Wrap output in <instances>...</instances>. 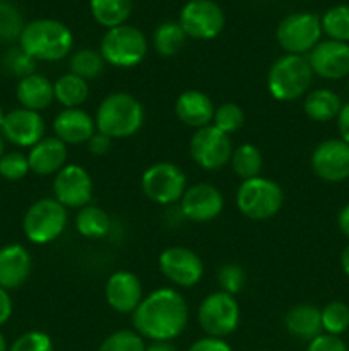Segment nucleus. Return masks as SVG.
Wrapping results in <instances>:
<instances>
[{
  "instance_id": "41",
  "label": "nucleus",
  "mask_w": 349,
  "mask_h": 351,
  "mask_svg": "<svg viewBox=\"0 0 349 351\" xmlns=\"http://www.w3.org/2000/svg\"><path fill=\"white\" fill-rule=\"evenodd\" d=\"M9 351H55V346L47 332L27 331L9 346Z\"/></svg>"
},
{
  "instance_id": "50",
  "label": "nucleus",
  "mask_w": 349,
  "mask_h": 351,
  "mask_svg": "<svg viewBox=\"0 0 349 351\" xmlns=\"http://www.w3.org/2000/svg\"><path fill=\"white\" fill-rule=\"evenodd\" d=\"M0 351H9V345H7V339L2 332H0Z\"/></svg>"
},
{
  "instance_id": "44",
  "label": "nucleus",
  "mask_w": 349,
  "mask_h": 351,
  "mask_svg": "<svg viewBox=\"0 0 349 351\" xmlns=\"http://www.w3.org/2000/svg\"><path fill=\"white\" fill-rule=\"evenodd\" d=\"M112 143L113 141L109 139V137H106L105 134L96 130V134L86 143V146H88L89 153L94 154V156H105V154H108L109 149H112Z\"/></svg>"
},
{
  "instance_id": "11",
  "label": "nucleus",
  "mask_w": 349,
  "mask_h": 351,
  "mask_svg": "<svg viewBox=\"0 0 349 351\" xmlns=\"http://www.w3.org/2000/svg\"><path fill=\"white\" fill-rule=\"evenodd\" d=\"M178 24L187 38L198 41L214 40L224 29L226 17L214 0H188L180 10Z\"/></svg>"
},
{
  "instance_id": "54",
  "label": "nucleus",
  "mask_w": 349,
  "mask_h": 351,
  "mask_svg": "<svg viewBox=\"0 0 349 351\" xmlns=\"http://www.w3.org/2000/svg\"><path fill=\"white\" fill-rule=\"evenodd\" d=\"M348 89H349V77H348Z\"/></svg>"
},
{
  "instance_id": "27",
  "label": "nucleus",
  "mask_w": 349,
  "mask_h": 351,
  "mask_svg": "<svg viewBox=\"0 0 349 351\" xmlns=\"http://www.w3.org/2000/svg\"><path fill=\"white\" fill-rule=\"evenodd\" d=\"M89 9L99 26L112 29L127 24L133 10V0H89Z\"/></svg>"
},
{
  "instance_id": "25",
  "label": "nucleus",
  "mask_w": 349,
  "mask_h": 351,
  "mask_svg": "<svg viewBox=\"0 0 349 351\" xmlns=\"http://www.w3.org/2000/svg\"><path fill=\"white\" fill-rule=\"evenodd\" d=\"M284 326L293 338L307 343L324 332L322 331L320 308L310 304H300L291 307L284 315Z\"/></svg>"
},
{
  "instance_id": "26",
  "label": "nucleus",
  "mask_w": 349,
  "mask_h": 351,
  "mask_svg": "<svg viewBox=\"0 0 349 351\" xmlns=\"http://www.w3.org/2000/svg\"><path fill=\"white\" fill-rule=\"evenodd\" d=\"M342 108V101L335 91L328 88H318L308 91L303 101V112L310 120L327 123L337 119Z\"/></svg>"
},
{
  "instance_id": "23",
  "label": "nucleus",
  "mask_w": 349,
  "mask_h": 351,
  "mask_svg": "<svg viewBox=\"0 0 349 351\" xmlns=\"http://www.w3.org/2000/svg\"><path fill=\"white\" fill-rule=\"evenodd\" d=\"M216 106L212 99L198 89H187L174 101V115L183 125L192 129L212 125Z\"/></svg>"
},
{
  "instance_id": "29",
  "label": "nucleus",
  "mask_w": 349,
  "mask_h": 351,
  "mask_svg": "<svg viewBox=\"0 0 349 351\" xmlns=\"http://www.w3.org/2000/svg\"><path fill=\"white\" fill-rule=\"evenodd\" d=\"M75 228H77L79 235L89 240H99L105 239L112 230V219H109L108 213L103 208L94 204H88L82 209H79L77 216H75Z\"/></svg>"
},
{
  "instance_id": "14",
  "label": "nucleus",
  "mask_w": 349,
  "mask_h": 351,
  "mask_svg": "<svg viewBox=\"0 0 349 351\" xmlns=\"http://www.w3.org/2000/svg\"><path fill=\"white\" fill-rule=\"evenodd\" d=\"M92 178L84 167L67 163L53 177V199L65 209H82L92 201Z\"/></svg>"
},
{
  "instance_id": "22",
  "label": "nucleus",
  "mask_w": 349,
  "mask_h": 351,
  "mask_svg": "<svg viewBox=\"0 0 349 351\" xmlns=\"http://www.w3.org/2000/svg\"><path fill=\"white\" fill-rule=\"evenodd\" d=\"M67 144H64L55 136H44L40 143H36L27 151L29 170L38 177L57 175L67 165Z\"/></svg>"
},
{
  "instance_id": "39",
  "label": "nucleus",
  "mask_w": 349,
  "mask_h": 351,
  "mask_svg": "<svg viewBox=\"0 0 349 351\" xmlns=\"http://www.w3.org/2000/svg\"><path fill=\"white\" fill-rule=\"evenodd\" d=\"M29 161L27 154L21 151H10L5 153L0 160V177L9 182H19L29 173Z\"/></svg>"
},
{
  "instance_id": "37",
  "label": "nucleus",
  "mask_w": 349,
  "mask_h": 351,
  "mask_svg": "<svg viewBox=\"0 0 349 351\" xmlns=\"http://www.w3.org/2000/svg\"><path fill=\"white\" fill-rule=\"evenodd\" d=\"M212 125L221 130L222 134H226V136H231V134L238 132L245 125V112H243L238 103H222L216 108Z\"/></svg>"
},
{
  "instance_id": "34",
  "label": "nucleus",
  "mask_w": 349,
  "mask_h": 351,
  "mask_svg": "<svg viewBox=\"0 0 349 351\" xmlns=\"http://www.w3.org/2000/svg\"><path fill=\"white\" fill-rule=\"evenodd\" d=\"M322 331L331 336H341L349 329V305L341 300H332L320 308Z\"/></svg>"
},
{
  "instance_id": "30",
  "label": "nucleus",
  "mask_w": 349,
  "mask_h": 351,
  "mask_svg": "<svg viewBox=\"0 0 349 351\" xmlns=\"http://www.w3.org/2000/svg\"><path fill=\"white\" fill-rule=\"evenodd\" d=\"M229 165H231L236 177L243 182L260 177V171H262L263 167V158L255 144L243 143L233 149Z\"/></svg>"
},
{
  "instance_id": "31",
  "label": "nucleus",
  "mask_w": 349,
  "mask_h": 351,
  "mask_svg": "<svg viewBox=\"0 0 349 351\" xmlns=\"http://www.w3.org/2000/svg\"><path fill=\"white\" fill-rule=\"evenodd\" d=\"M187 41V34L181 29L178 21H164L159 26L154 29L153 34V45L154 50L161 55V57H174L180 53L181 48L185 47Z\"/></svg>"
},
{
  "instance_id": "51",
  "label": "nucleus",
  "mask_w": 349,
  "mask_h": 351,
  "mask_svg": "<svg viewBox=\"0 0 349 351\" xmlns=\"http://www.w3.org/2000/svg\"><path fill=\"white\" fill-rule=\"evenodd\" d=\"M3 154H5V139H3L2 134H0V160H2Z\"/></svg>"
},
{
  "instance_id": "53",
  "label": "nucleus",
  "mask_w": 349,
  "mask_h": 351,
  "mask_svg": "<svg viewBox=\"0 0 349 351\" xmlns=\"http://www.w3.org/2000/svg\"><path fill=\"white\" fill-rule=\"evenodd\" d=\"M0 2H9V0H0Z\"/></svg>"
},
{
  "instance_id": "13",
  "label": "nucleus",
  "mask_w": 349,
  "mask_h": 351,
  "mask_svg": "<svg viewBox=\"0 0 349 351\" xmlns=\"http://www.w3.org/2000/svg\"><path fill=\"white\" fill-rule=\"evenodd\" d=\"M157 266L171 285L180 288H194L204 278V263L187 247L173 245L164 249L159 254Z\"/></svg>"
},
{
  "instance_id": "19",
  "label": "nucleus",
  "mask_w": 349,
  "mask_h": 351,
  "mask_svg": "<svg viewBox=\"0 0 349 351\" xmlns=\"http://www.w3.org/2000/svg\"><path fill=\"white\" fill-rule=\"evenodd\" d=\"M105 298L112 311L118 314H133L144 298L142 283L132 271L118 269L106 280Z\"/></svg>"
},
{
  "instance_id": "2",
  "label": "nucleus",
  "mask_w": 349,
  "mask_h": 351,
  "mask_svg": "<svg viewBox=\"0 0 349 351\" xmlns=\"http://www.w3.org/2000/svg\"><path fill=\"white\" fill-rule=\"evenodd\" d=\"M146 110L142 103L127 91L109 93L96 108V130L112 141L129 139L144 125Z\"/></svg>"
},
{
  "instance_id": "55",
  "label": "nucleus",
  "mask_w": 349,
  "mask_h": 351,
  "mask_svg": "<svg viewBox=\"0 0 349 351\" xmlns=\"http://www.w3.org/2000/svg\"><path fill=\"white\" fill-rule=\"evenodd\" d=\"M70 2H75V0H70Z\"/></svg>"
},
{
  "instance_id": "9",
  "label": "nucleus",
  "mask_w": 349,
  "mask_h": 351,
  "mask_svg": "<svg viewBox=\"0 0 349 351\" xmlns=\"http://www.w3.org/2000/svg\"><path fill=\"white\" fill-rule=\"evenodd\" d=\"M322 34L324 31L317 14L294 12L277 24L276 40L286 53L307 57L320 43Z\"/></svg>"
},
{
  "instance_id": "15",
  "label": "nucleus",
  "mask_w": 349,
  "mask_h": 351,
  "mask_svg": "<svg viewBox=\"0 0 349 351\" xmlns=\"http://www.w3.org/2000/svg\"><path fill=\"white\" fill-rule=\"evenodd\" d=\"M310 167L320 180L341 184L349 178V144L342 139H325L315 146Z\"/></svg>"
},
{
  "instance_id": "36",
  "label": "nucleus",
  "mask_w": 349,
  "mask_h": 351,
  "mask_svg": "<svg viewBox=\"0 0 349 351\" xmlns=\"http://www.w3.org/2000/svg\"><path fill=\"white\" fill-rule=\"evenodd\" d=\"M24 17L21 10L10 2H0V41L2 43H19V38L23 34Z\"/></svg>"
},
{
  "instance_id": "46",
  "label": "nucleus",
  "mask_w": 349,
  "mask_h": 351,
  "mask_svg": "<svg viewBox=\"0 0 349 351\" xmlns=\"http://www.w3.org/2000/svg\"><path fill=\"white\" fill-rule=\"evenodd\" d=\"M335 122H337L339 139H342L344 143L349 144V103H342V108L341 112H339Z\"/></svg>"
},
{
  "instance_id": "21",
  "label": "nucleus",
  "mask_w": 349,
  "mask_h": 351,
  "mask_svg": "<svg viewBox=\"0 0 349 351\" xmlns=\"http://www.w3.org/2000/svg\"><path fill=\"white\" fill-rule=\"evenodd\" d=\"M33 271L29 250L21 243H7L0 249V288L7 291L23 287Z\"/></svg>"
},
{
  "instance_id": "17",
  "label": "nucleus",
  "mask_w": 349,
  "mask_h": 351,
  "mask_svg": "<svg viewBox=\"0 0 349 351\" xmlns=\"http://www.w3.org/2000/svg\"><path fill=\"white\" fill-rule=\"evenodd\" d=\"M44 132H47V125L41 113L21 108V106L5 113L2 129H0L5 143L23 147V149H29L34 144L40 143L44 137Z\"/></svg>"
},
{
  "instance_id": "33",
  "label": "nucleus",
  "mask_w": 349,
  "mask_h": 351,
  "mask_svg": "<svg viewBox=\"0 0 349 351\" xmlns=\"http://www.w3.org/2000/svg\"><path fill=\"white\" fill-rule=\"evenodd\" d=\"M322 31L328 40L349 43V5L339 3L325 10L320 17Z\"/></svg>"
},
{
  "instance_id": "8",
  "label": "nucleus",
  "mask_w": 349,
  "mask_h": 351,
  "mask_svg": "<svg viewBox=\"0 0 349 351\" xmlns=\"http://www.w3.org/2000/svg\"><path fill=\"white\" fill-rule=\"evenodd\" d=\"M140 189L151 202L170 206L180 202L188 189L185 171L171 161H157L147 167L140 177Z\"/></svg>"
},
{
  "instance_id": "5",
  "label": "nucleus",
  "mask_w": 349,
  "mask_h": 351,
  "mask_svg": "<svg viewBox=\"0 0 349 351\" xmlns=\"http://www.w3.org/2000/svg\"><path fill=\"white\" fill-rule=\"evenodd\" d=\"M235 202L245 218L252 221H267L283 208L284 192L277 182L260 175L240 184Z\"/></svg>"
},
{
  "instance_id": "52",
  "label": "nucleus",
  "mask_w": 349,
  "mask_h": 351,
  "mask_svg": "<svg viewBox=\"0 0 349 351\" xmlns=\"http://www.w3.org/2000/svg\"><path fill=\"white\" fill-rule=\"evenodd\" d=\"M5 113L7 112H3V108L0 106V129H2V123H3V119H5Z\"/></svg>"
},
{
  "instance_id": "12",
  "label": "nucleus",
  "mask_w": 349,
  "mask_h": 351,
  "mask_svg": "<svg viewBox=\"0 0 349 351\" xmlns=\"http://www.w3.org/2000/svg\"><path fill=\"white\" fill-rule=\"evenodd\" d=\"M233 143L229 136L214 125L202 127L194 132L188 143V153L194 163L202 170L216 171L228 167L233 154Z\"/></svg>"
},
{
  "instance_id": "20",
  "label": "nucleus",
  "mask_w": 349,
  "mask_h": 351,
  "mask_svg": "<svg viewBox=\"0 0 349 351\" xmlns=\"http://www.w3.org/2000/svg\"><path fill=\"white\" fill-rule=\"evenodd\" d=\"M53 136L67 146L86 144L96 134L94 117L82 108H64L53 119Z\"/></svg>"
},
{
  "instance_id": "16",
  "label": "nucleus",
  "mask_w": 349,
  "mask_h": 351,
  "mask_svg": "<svg viewBox=\"0 0 349 351\" xmlns=\"http://www.w3.org/2000/svg\"><path fill=\"white\" fill-rule=\"evenodd\" d=\"M224 209V195L216 185L201 182L188 185L180 199V211L183 218L194 223H209L218 218Z\"/></svg>"
},
{
  "instance_id": "4",
  "label": "nucleus",
  "mask_w": 349,
  "mask_h": 351,
  "mask_svg": "<svg viewBox=\"0 0 349 351\" xmlns=\"http://www.w3.org/2000/svg\"><path fill=\"white\" fill-rule=\"evenodd\" d=\"M313 75L310 62L305 55L284 53L270 65L267 89L276 101H296L308 95Z\"/></svg>"
},
{
  "instance_id": "49",
  "label": "nucleus",
  "mask_w": 349,
  "mask_h": 351,
  "mask_svg": "<svg viewBox=\"0 0 349 351\" xmlns=\"http://www.w3.org/2000/svg\"><path fill=\"white\" fill-rule=\"evenodd\" d=\"M341 269H342V273L349 278V243L344 247V250L341 252Z\"/></svg>"
},
{
  "instance_id": "10",
  "label": "nucleus",
  "mask_w": 349,
  "mask_h": 351,
  "mask_svg": "<svg viewBox=\"0 0 349 351\" xmlns=\"http://www.w3.org/2000/svg\"><path fill=\"white\" fill-rule=\"evenodd\" d=\"M240 305L233 295L214 291L207 295L198 305L197 321L205 336L224 339L233 335L240 326Z\"/></svg>"
},
{
  "instance_id": "40",
  "label": "nucleus",
  "mask_w": 349,
  "mask_h": 351,
  "mask_svg": "<svg viewBox=\"0 0 349 351\" xmlns=\"http://www.w3.org/2000/svg\"><path fill=\"white\" fill-rule=\"evenodd\" d=\"M218 283L221 291L229 295H238L246 283V273L238 264H224L218 273Z\"/></svg>"
},
{
  "instance_id": "28",
  "label": "nucleus",
  "mask_w": 349,
  "mask_h": 351,
  "mask_svg": "<svg viewBox=\"0 0 349 351\" xmlns=\"http://www.w3.org/2000/svg\"><path fill=\"white\" fill-rule=\"evenodd\" d=\"M89 91V82L70 72L60 75L53 82L55 101L60 103L64 108H81L88 101Z\"/></svg>"
},
{
  "instance_id": "24",
  "label": "nucleus",
  "mask_w": 349,
  "mask_h": 351,
  "mask_svg": "<svg viewBox=\"0 0 349 351\" xmlns=\"http://www.w3.org/2000/svg\"><path fill=\"white\" fill-rule=\"evenodd\" d=\"M16 98L21 108L41 113L55 101L53 82L41 74H31L17 81Z\"/></svg>"
},
{
  "instance_id": "42",
  "label": "nucleus",
  "mask_w": 349,
  "mask_h": 351,
  "mask_svg": "<svg viewBox=\"0 0 349 351\" xmlns=\"http://www.w3.org/2000/svg\"><path fill=\"white\" fill-rule=\"evenodd\" d=\"M307 351H349L346 343L339 336H331L322 332L315 339L308 343Z\"/></svg>"
},
{
  "instance_id": "38",
  "label": "nucleus",
  "mask_w": 349,
  "mask_h": 351,
  "mask_svg": "<svg viewBox=\"0 0 349 351\" xmlns=\"http://www.w3.org/2000/svg\"><path fill=\"white\" fill-rule=\"evenodd\" d=\"M146 339L133 329H120L106 336L98 351H146Z\"/></svg>"
},
{
  "instance_id": "6",
  "label": "nucleus",
  "mask_w": 349,
  "mask_h": 351,
  "mask_svg": "<svg viewBox=\"0 0 349 351\" xmlns=\"http://www.w3.org/2000/svg\"><path fill=\"white\" fill-rule=\"evenodd\" d=\"M147 38L139 27L132 24H122L106 29L99 45V53L105 58L106 65L116 69L137 67L147 57Z\"/></svg>"
},
{
  "instance_id": "35",
  "label": "nucleus",
  "mask_w": 349,
  "mask_h": 351,
  "mask_svg": "<svg viewBox=\"0 0 349 351\" xmlns=\"http://www.w3.org/2000/svg\"><path fill=\"white\" fill-rule=\"evenodd\" d=\"M38 62L31 58L21 47L9 48L0 58V69L10 77H16L17 81L27 75L34 74Z\"/></svg>"
},
{
  "instance_id": "3",
  "label": "nucleus",
  "mask_w": 349,
  "mask_h": 351,
  "mask_svg": "<svg viewBox=\"0 0 349 351\" xmlns=\"http://www.w3.org/2000/svg\"><path fill=\"white\" fill-rule=\"evenodd\" d=\"M19 47L36 62H58L72 51L74 34L62 21L43 17L24 26Z\"/></svg>"
},
{
  "instance_id": "48",
  "label": "nucleus",
  "mask_w": 349,
  "mask_h": 351,
  "mask_svg": "<svg viewBox=\"0 0 349 351\" xmlns=\"http://www.w3.org/2000/svg\"><path fill=\"white\" fill-rule=\"evenodd\" d=\"M146 351H178L171 341H151L146 346Z\"/></svg>"
},
{
  "instance_id": "32",
  "label": "nucleus",
  "mask_w": 349,
  "mask_h": 351,
  "mask_svg": "<svg viewBox=\"0 0 349 351\" xmlns=\"http://www.w3.org/2000/svg\"><path fill=\"white\" fill-rule=\"evenodd\" d=\"M105 67V58L101 57L99 50H92V48H81L74 51L68 60V72L86 79L88 82L101 75Z\"/></svg>"
},
{
  "instance_id": "1",
  "label": "nucleus",
  "mask_w": 349,
  "mask_h": 351,
  "mask_svg": "<svg viewBox=\"0 0 349 351\" xmlns=\"http://www.w3.org/2000/svg\"><path fill=\"white\" fill-rule=\"evenodd\" d=\"M188 319L187 300L174 288L151 291L132 314L133 331L149 341H173L187 329Z\"/></svg>"
},
{
  "instance_id": "7",
  "label": "nucleus",
  "mask_w": 349,
  "mask_h": 351,
  "mask_svg": "<svg viewBox=\"0 0 349 351\" xmlns=\"http://www.w3.org/2000/svg\"><path fill=\"white\" fill-rule=\"evenodd\" d=\"M67 223V209L57 199L43 197L27 208L23 218V232L31 243L47 245L65 232Z\"/></svg>"
},
{
  "instance_id": "47",
  "label": "nucleus",
  "mask_w": 349,
  "mask_h": 351,
  "mask_svg": "<svg viewBox=\"0 0 349 351\" xmlns=\"http://www.w3.org/2000/svg\"><path fill=\"white\" fill-rule=\"evenodd\" d=\"M337 226L342 235L349 240V202L339 211L337 215Z\"/></svg>"
},
{
  "instance_id": "43",
  "label": "nucleus",
  "mask_w": 349,
  "mask_h": 351,
  "mask_svg": "<svg viewBox=\"0 0 349 351\" xmlns=\"http://www.w3.org/2000/svg\"><path fill=\"white\" fill-rule=\"evenodd\" d=\"M187 351H233L231 346L221 338H212V336H204L190 345Z\"/></svg>"
},
{
  "instance_id": "18",
  "label": "nucleus",
  "mask_w": 349,
  "mask_h": 351,
  "mask_svg": "<svg viewBox=\"0 0 349 351\" xmlns=\"http://www.w3.org/2000/svg\"><path fill=\"white\" fill-rule=\"evenodd\" d=\"M315 75L327 81L349 77V43L335 40H322L307 55Z\"/></svg>"
},
{
  "instance_id": "45",
  "label": "nucleus",
  "mask_w": 349,
  "mask_h": 351,
  "mask_svg": "<svg viewBox=\"0 0 349 351\" xmlns=\"http://www.w3.org/2000/svg\"><path fill=\"white\" fill-rule=\"evenodd\" d=\"M12 312H14V304H12V297H10V291L0 288V326L9 322V319L12 317Z\"/></svg>"
}]
</instances>
